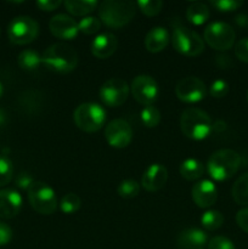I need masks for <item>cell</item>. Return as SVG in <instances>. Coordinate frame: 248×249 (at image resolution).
Listing matches in <instances>:
<instances>
[{
    "instance_id": "cell-17",
    "label": "cell",
    "mask_w": 248,
    "mask_h": 249,
    "mask_svg": "<svg viewBox=\"0 0 248 249\" xmlns=\"http://www.w3.org/2000/svg\"><path fill=\"white\" fill-rule=\"evenodd\" d=\"M23 199L14 189L0 190V218L12 219L21 212Z\"/></svg>"
},
{
    "instance_id": "cell-28",
    "label": "cell",
    "mask_w": 248,
    "mask_h": 249,
    "mask_svg": "<svg viewBox=\"0 0 248 249\" xmlns=\"http://www.w3.org/2000/svg\"><path fill=\"white\" fill-rule=\"evenodd\" d=\"M140 186L136 180L134 179H125L118 185V189H117V192H118L119 196L122 198L130 199L134 198V197L138 196L140 194Z\"/></svg>"
},
{
    "instance_id": "cell-23",
    "label": "cell",
    "mask_w": 248,
    "mask_h": 249,
    "mask_svg": "<svg viewBox=\"0 0 248 249\" xmlns=\"http://www.w3.org/2000/svg\"><path fill=\"white\" fill-rule=\"evenodd\" d=\"M63 5L73 16H87L99 7L96 0H66Z\"/></svg>"
},
{
    "instance_id": "cell-26",
    "label": "cell",
    "mask_w": 248,
    "mask_h": 249,
    "mask_svg": "<svg viewBox=\"0 0 248 249\" xmlns=\"http://www.w3.org/2000/svg\"><path fill=\"white\" fill-rule=\"evenodd\" d=\"M224 223L223 214L219 211H214V209H209L206 211L201 216V224L206 230L214 231L221 228Z\"/></svg>"
},
{
    "instance_id": "cell-39",
    "label": "cell",
    "mask_w": 248,
    "mask_h": 249,
    "mask_svg": "<svg viewBox=\"0 0 248 249\" xmlns=\"http://www.w3.org/2000/svg\"><path fill=\"white\" fill-rule=\"evenodd\" d=\"M236 223L246 233H248V207L240 209L237 212V214H236Z\"/></svg>"
},
{
    "instance_id": "cell-27",
    "label": "cell",
    "mask_w": 248,
    "mask_h": 249,
    "mask_svg": "<svg viewBox=\"0 0 248 249\" xmlns=\"http://www.w3.org/2000/svg\"><path fill=\"white\" fill-rule=\"evenodd\" d=\"M140 118L145 126H147V128H156L160 122V112L153 105L145 106L141 109Z\"/></svg>"
},
{
    "instance_id": "cell-30",
    "label": "cell",
    "mask_w": 248,
    "mask_h": 249,
    "mask_svg": "<svg viewBox=\"0 0 248 249\" xmlns=\"http://www.w3.org/2000/svg\"><path fill=\"white\" fill-rule=\"evenodd\" d=\"M102 22L101 19L95 16H85L78 22V28L82 33L91 36V34L97 33L101 29Z\"/></svg>"
},
{
    "instance_id": "cell-37",
    "label": "cell",
    "mask_w": 248,
    "mask_h": 249,
    "mask_svg": "<svg viewBox=\"0 0 248 249\" xmlns=\"http://www.w3.org/2000/svg\"><path fill=\"white\" fill-rule=\"evenodd\" d=\"M34 182L35 181H34L33 177L27 172L19 173L16 178V186L21 190H27L28 191Z\"/></svg>"
},
{
    "instance_id": "cell-12",
    "label": "cell",
    "mask_w": 248,
    "mask_h": 249,
    "mask_svg": "<svg viewBox=\"0 0 248 249\" xmlns=\"http://www.w3.org/2000/svg\"><path fill=\"white\" fill-rule=\"evenodd\" d=\"M105 139L114 148H124L131 142L133 129L125 119H113L105 128Z\"/></svg>"
},
{
    "instance_id": "cell-31",
    "label": "cell",
    "mask_w": 248,
    "mask_h": 249,
    "mask_svg": "<svg viewBox=\"0 0 248 249\" xmlns=\"http://www.w3.org/2000/svg\"><path fill=\"white\" fill-rule=\"evenodd\" d=\"M14 177V164L11 160L4 155H0V187L9 184Z\"/></svg>"
},
{
    "instance_id": "cell-4",
    "label": "cell",
    "mask_w": 248,
    "mask_h": 249,
    "mask_svg": "<svg viewBox=\"0 0 248 249\" xmlns=\"http://www.w3.org/2000/svg\"><path fill=\"white\" fill-rule=\"evenodd\" d=\"M41 62L55 72L70 73L77 67L78 53L68 44L56 43L44 51Z\"/></svg>"
},
{
    "instance_id": "cell-24",
    "label": "cell",
    "mask_w": 248,
    "mask_h": 249,
    "mask_svg": "<svg viewBox=\"0 0 248 249\" xmlns=\"http://www.w3.org/2000/svg\"><path fill=\"white\" fill-rule=\"evenodd\" d=\"M231 194L236 203L240 206H248V173H245L236 180Z\"/></svg>"
},
{
    "instance_id": "cell-19",
    "label": "cell",
    "mask_w": 248,
    "mask_h": 249,
    "mask_svg": "<svg viewBox=\"0 0 248 249\" xmlns=\"http://www.w3.org/2000/svg\"><path fill=\"white\" fill-rule=\"evenodd\" d=\"M117 36L112 33H101L95 36L94 40L91 41V53L95 57L97 58H108L109 56L113 55L117 50Z\"/></svg>"
},
{
    "instance_id": "cell-11",
    "label": "cell",
    "mask_w": 248,
    "mask_h": 249,
    "mask_svg": "<svg viewBox=\"0 0 248 249\" xmlns=\"http://www.w3.org/2000/svg\"><path fill=\"white\" fill-rule=\"evenodd\" d=\"M130 91L133 97L140 104L150 106L157 100L159 95V88L157 82L151 75L140 74L131 82Z\"/></svg>"
},
{
    "instance_id": "cell-15",
    "label": "cell",
    "mask_w": 248,
    "mask_h": 249,
    "mask_svg": "<svg viewBox=\"0 0 248 249\" xmlns=\"http://www.w3.org/2000/svg\"><path fill=\"white\" fill-rule=\"evenodd\" d=\"M191 197L199 208H209L218 199V189L209 179H203L192 186Z\"/></svg>"
},
{
    "instance_id": "cell-40",
    "label": "cell",
    "mask_w": 248,
    "mask_h": 249,
    "mask_svg": "<svg viewBox=\"0 0 248 249\" xmlns=\"http://www.w3.org/2000/svg\"><path fill=\"white\" fill-rule=\"evenodd\" d=\"M35 4L43 11H53L62 5V1L61 0H39Z\"/></svg>"
},
{
    "instance_id": "cell-6",
    "label": "cell",
    "mask_w": 248,
    "mask_h": 249,
    "mask_svg": "<svg viewBox=\"0 0 248 249\" xmlns=\"http://www.w3.org/2000/svg\"><path fill=\"white\" fill-rule=\"evenodd\" d=\"M28 201L39 214L50 215L57 209V196L53 187L44 181H35L28 190Z\"/></svg>"
},
{
    "instance_id": "cell-22",
    "label": "cell",
    "mask_w": 248,
    "mask_h": 249,
    "mask_svg": "<svg viewBox=\"0 0 248 249\" xmlns=\"http://www.w3.org/2000/svg\"><path fill=\"white\" fill-rule=\"evenodd\" d=\"M179 172L184 179L192 181V180L199 179L203 175L204 165L201 160L196 158H186L180 164Z\"/></svg>"
},
{
    "instance_id": "cell-43",
    "label": "cell",
    "mask_w": 248,
    "mask_h": 249,
    "mask_svg": "<svg viewBox=\"0 0 248 249\" xmlns=\"http://www.w3.org/2000/svg\"><path fill=\"white\" fill-rule=\"evenodd\" d=\"M247 101H248V91H247Z\"/></svg>"
},
{
    "instance_id": "cell-1",
    "label": "cell",
    "mask_w": 248,
    "mask_h": 249,
    "mask_svg": "<svg viewBox=\"0 0 248 249\" xmlns=\"http://www.w3.org/2000/svg\"><path fill=\"white\" fill-rule=\"evenodd\" d=\"M180 128L182 134L191 140H204L213 131L211 116L203 109L191 107L186 108L180 117Z\"/></svg>"
},
{
    "instance_id": "cell-16",
    "label": "cell",
    "mask_w": 248,
    "mask_h": 249,
    "mask_svg": "<svg viewBox=\"0 0 248 249\" xmlns=\"http://www.w3.org/2000/svg\"><path fill=\"white\" fill-rule=\"evenodd\" d=\"M168 181V170L160 163H153L143 172L141 186L150 192L159 191Z\"/></svg>"
},
{
    "instance_id": "cell-14",
    "label": "cell",
    "mask_w": 248,
    "mask_h": 249,
    "mask_svg": "<svg viewBox=\"0 0 248 249\" xmlns=\"http://www.w3.org/2000/svg\"><path fill=\"white\" fill-rule=\"evenodd\" d=\"M49 28L53 36L63 40H72L79 33L78 22L73 17L66 14H57L51 17L49 22Z\"/></svg>"
},
{
    "instance_id": "cell-21",
    "label": "cell",
    "mask_w": 248,
    "mask_h": 249,
    "mask_svg": "<svg viewBox=\"0 0 248 249\" xmlns=\"http://www.w3.org/2000/svg\"><path fill=\"white\" fill-rule=\"evenodd\" d=\"M209 16H211V11L204 2L194 1L186 9V18L195 26H201L206 23Z\"/></svg>"
},
{
    "instance_id": "cell-44",
    "label": "cell",
    "mask_w": 248,
    "mask_h": 249,
    "mask_svg": "<svg viewBox=\"0 0 248 249\" xmlns=\"http://www.w3.org/2000/svg\"><path fill=\"white\" fill-rule=\"evenodd\" d=\"M247 27H248V21H247Z\"/></svg>"
},
{
    "instance_id": "cell-34",
    "label": "cell",
    "mask_w": 248,
    "mask_h": 249,
    "mask_svg": "<svg viewBox=\"0 0 248 249\" xmlns=\"http://www.w3.org/2000/svg\"><path fill=\"white\" fill-rule=\"evenodd\" d=\"M229 84L228 82H225L224 79H216L214 80L211 84V88H209V92L213 97L215 99H221V97L225 96L229 92Z\"/></svg>"
},
{
    "instance_id": "cell-35",
    "label": "cell",
    "mask_w": 248,
    "mask_h": 249,
    "mask_svg": "<svg viewBox=\"0 0 248 249\" xmlns=\"http://www.w3.org/2000/svg\"><path fill=\"white\" fill-rule=\"evenodd\" d=\"M207 249H236L232 241L229 240L225 236H215L208 241Z\"/></svg>"
},
{
    "instance_id": "cell-32",
    "label": "cell",
    "mask_w": 248,
    "mask_h": 249,
    "mask_svg": "<svg viewBox=\"0 0 248 249\" xmlns=\"http://www.w3.org/2000/svg\"><path fill=\"white\" fill-rule=\"evenodd\" d=\"M136 5H138L139 10L146 16H156L162 10L163 1L160 0H139Z\"/></svg>"
},
{
    "instance_id": "cell-3",
    "label": "cell",
    "mask_w": 248,
    "mask_h": 249,
    "mask_svg": "<svg viewBox=\"0 0 248 249\" xmlns=\"http://www.w3.org/2000/svg\"><path fill=\"white\" fill-rule=\"evenodd\" d=\"M241 165V156L230 148L212 153L207 163V170L215 181H225L236 174Z\"/></svg>"
},
{
    "instance_id": "cell-41",
    "label": "cell",
    "mask_w": 248,
    "mask_h": 249,
    "mask_svg": "<svg viewBox=\"0 0 248 249\" xmlns=\"http://www.w3.org/2000/svg\"><path fill=\"white\" fill-rule=\"evenodd\" d=\"M7 121V116H6V112L4 111L2 108H0V126L5 125Z\"/></svg>"
},
{
    "instance_id": "cell-9",
    "label": "cell",
    "mask_w": 248,
    "mask_h": 249,
    "mask_svg": "<svg viewBox=\"0 0 248 249\" xmlns=\"http://www.w3.org/2000/svg\"><path fill=\"white\" fill-rule=\"evenodd\" d=\"M39 34V24L29 16L15 17L7 27V36L11 43L26 45L32 43Z\"/></svg>"
},
{
    "instance_id": "cell-10",
    "label": "cell",
    "mask_w": 248,
    "mask_h": 249,
    "mask_svg": "<svg viewBox=\"0 0 248 249\" xmlns=\"http://www.w3.org/2000/svg\"><path fill=\"white\" fill-rule=\"evenodd\" d=\"M130 92L128 83L119 78H111L100 88L101 101L108 107L122 106L126 101Z\"/></svg>"
},
{
    "instance_id": "cell-36",
    "label": "cell",
    "mask_w": 248,
    "mask_h": 249,
    "mask_svg": "<svg viewBox=\"0 0 248 249\" xmlns=\"http://www.w3.org/2000/svg\"><path fill=\"white\" fill-rule=\"evenodd\" d=\"M235 55L240 61L248 63V38H242L236 43Z\"/></svg>"
},
{
    "instance_id": "cell-38",
    "label": "cell",
    "mask_w": 248,
    "mask_h": 249,
    "mask_svg": "<svg viewBox=\"0 0 248 249\" xmlns=\"http://www.w3.org/2000/svg\"><path fill=\"white\" fill-rule=\"evenodd\" d=\"M12 238V230L7 224L0 221V247L6 246Z\"/></svg>"
},
{
    "instance_id": "cell-7",
    "label": "cell",
    "mask_w": 248,
    "mask_h": 249,
    "mask_svg": "<svg viewBox=\"0 0 248 249\" xmlns=\"http://www.w3.org/2000/svg\"><path fill=\"white\" fill-rule=\"evenodd\" d=\"M173 46L177 53L190 57L201 55L204 50V41L198 34L187 27L179 26L173 31Z\"/></svg>"
},
{
    "instance_id": "cell-5",
    "label": "cell",
    "mask_w": 248,
    "mask_h": 249,
    "mask_svg": "<svg viewBox=\"0 0 248 249\" xmlns=\"http://www.w3.org/2000/svg\"><path fill=\"white\" fill-rule=\"evenodd\" d=\"M73 121L80 130L85 133H95L104 126L106 122V111L101 105L85 102L74 109Z\"/></svg>"
},
{
    "instance_id": "cell-29",
    "label": "cell",
    "mask_w": 248,
    "mask_h": 249,
    "mask_svg": "<svg viewBox=\"0 0 248 249\" xmlns=\"http://www.w3.org/2000/svg\"><path fill=\"white\" fill-rule=\"evenodd\" d=\"M82 206V199L74 192H68L62 197L60 203V208L62 213L65 214H73L79 211Z\"/></svg>"
},
{
    "instance_id": "cell-25",
    "label": "cell",
    "mask_w": 248,
    "mask_h": 249,
    "mask_svg": "<svg viewBox=\"0 0 248 249\" xmlns=\"http://www.w3.org/2000/svg\"><path fill=\"white\" fill-rule=\"evenodd\" d=\"M17 62H18L19 67L24 71H35L36 68H39L40 63H43L41 56L32 49H27V50L19 53Z\"/></svg>"
},
{
    "instance_id": "cell-20",
    "label": "cell",
    "mask_w": 248,
    "mask_h": 249,
    "mask_svg": "<svg viewBox=\"0 0 248 249\" xmlns=\"http://www.w3.org/2000/svg\"><path fill=\"white\" fill-rule=\"evenodd\" d=\"M170 34L164 27H153L150 29L145 38V48L147 49L150 53H159V51L164 50L167 45L169 44Z\"/></svg>"
},
{
    "instance_id": "cell-2",
    "label": "cell",
    "mask_w": 248,
    "mask_h": 249,
    "mask_svg": "<svg viewBox=\"0 0 248 249\" xmlns=\"http://www.w3.org/2000/svg\"><path fill=\"white\" fill-rule=\"evenodd\" d=\"M135 5L126 0H105L99 5V17L111 28H121L135 16Z\"/></svg>"
},
{
    "instance_id": "cell-18",
    "label": "cell",
    "mask_w": 248,
    "mask_h": 249,
    "mask_svg": "<svg viewBox=\"0 0 248 249\" xmlns=\"http://www.w3.org/2000/svg\"><path fill=\"white\" fill-rule=\"evenodd\" d=\"M177 243L180 249H207L208 237L201 229L189 228L179 233Z\"/></svg>"
},
{
    "instance_id": "cell-33",
    "label": "cell",
    "mask_w": 248,
    "mask_h": 249,
    "mask_svg": "<svg viewBox=\"0 0 248 249\" xmlns=\"http://www.w3.org/2000/svg\"><path fill=\"white\" fill-rule=\"evenodd\" d=\"M211 5L215 7L218 11L230 12L240 9L243 5V1L241 0H211Z\"/></svg>"
},
{
    "instance_id": "cell-13",
    "label": "cell",
    "mask_w": 248,
    "mask_h": 249,
    "mask_svg": "<svg viewBox=\"0 0 248 249\" xmlns=\"http://www.w3.org/2000/svg\"><path fill=\"white\" fill-rule=\"evenodd\" d=\"M177 99L186 104H196L202 101L207 95L206 84L197 77H186L175 87Z\"/></svg>"
},
{
    "instance_id": "cell-8",
    "label": "cell",
    "mask_w": 248,
    "mask_h": 249,
    "mask_svg": "<svg viewBox=\"0 0 248 249\" xmlns=\"http://www.w3.org/2000/svg\"><path fill=\"white\" fill-rule=\"evenodd\" d=\"M235 31L230 24L225 22H212L204 29V40L215 50H229L235 44Z\"/></svg>"
},
{
    "instance_id": "cell-42",
    "label": "cell",
    "mask_w": 248,
    "mask_h": 249,
    "mask_svg": "<svg viewBox=\"0 0 248 249\" xmlns=\"http://www.w3.org/2000/svg\"><path fill=\"white\" fill-rule=\"evenodd\" d=\"M4 95V85H2V83L0 82V97Z\"/></svg>"
}]
</instances>
